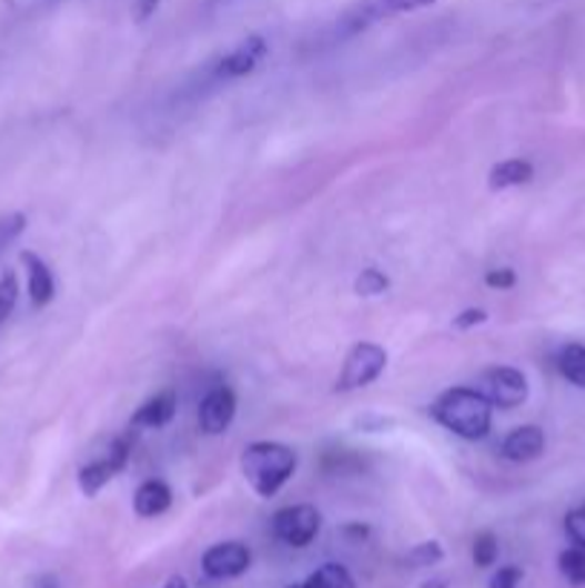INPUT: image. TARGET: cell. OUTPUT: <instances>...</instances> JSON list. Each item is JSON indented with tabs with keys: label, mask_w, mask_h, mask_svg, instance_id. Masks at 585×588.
Instances as JSON below:
<instances>
[{
	"label": "cell",
	"mask_w": 585,
	"mask_h": 588,
	"mask_svg": "<svg viewBox=\"0 0 585 588\" xmlns=\"http://www.w3.org/2000/svg\"><path fill=\"white\" fill-rule=\"evenodd\" d=\"M496 557H500V540H496L494 534L491 531L476 534V540H474L476 568H491L496 562Z\"/></svg>",
	"instance_id": "obj_21"
},
{
	"label": "cell",
	"mask_w": 585,
	"mask_h": 588,
	"mask_svg": "<svg viewBox=\"0 0 585 588\" xmlns=\"http://www.w3.org/2000/svg\"><path fill=\"white\" fill-rule=\"evenodd\" d=\"M442 557H445V551H442L440 543L425 540V543H420V546H413L411 551L405 554V566L431 568V566H436V562H442Z\"/></svg>",
	"instance_id": "obj_20"
},
{
	"label": "cell",
	"mask_w": 585,
	"mask_h": 588,
	"mask_svg": "<svg viewBox=\"0 0 585 588\" xmlns=\"http://www.w3.org/2000/svg\"><path fill=\"white\" fill-rule=\"evenodd\" d=\"M175 410H179V394L167 388L152 396V399H147L144 405L132 414L130 428H167V425L175 419Z\"/></svg>",
	"instance_id": "obj_10"
},
{
	"label": "cell",
	"mask_w": 585,
	"mask_h": 588,
	"mask_svg": "<svg viewBox=\"0 0 585 588\" xmlns=\"http://www.w3.org/2000/svg\"><path fill=\"white\" fill-rule=\"evenodd\" d=\"M288 588H302V582H299V586H288Z\"/></svg>",
	"instance_id": "obj_33"
},
{
	"label": "cell",
	"mask_w": 585,
	"mask_h": 588,
	"mask_svg": "<svg viewBox=\"0 0 585 588\" xmlns=\"http://www.w3.org/2000/svg\"><path fill=\"white\" fill-rule=\"evenodd\" d=\"M161 7V0H138V21H147L155 9Z\"/></svg>",
	"instance_id": "obj_30"
},
{
	"label": "cell",
	"mask_w": 585,
	"mask_h": 588,
	"mask_svg": "<svg viewBox=\"0 0 585 588\" xmlns=\"http://www.w3.org/2000/svg\"><path fill=\"white\" fill-rule=\"evenodd\" d=\"M319 531H322V514L316 506H288L273 514V534L290 548H307Z\"/></svg>",
	"instance_id": "obj_5"
},
{
	"label": "cell",
	"mask_w": 585,
	"mask_h": 588,
	"mask_svg": "<svg viewBox=\"0 0 585 588\" xmlns=\"http://www.w3.org/2000/svg\"><path fill=\"white\" fill-rule=\"evenodd\" d=\"M250 562H253V554L244 543H215L201 557V571L210 580H233V577H241L248 571Z\"/></svg>",
	"instance_id": "obj_7"
},
{
	"label": "cell",
	"mask_w": 585,
	"mask_h": 588,
	"mask_svg": "<svg viewBox=\"0 0 585 588\" xmlns=\"http://www.w3.org/2000/svg\"><path fill=\"white\" fill-rule=\"evenodd\" d=\"M431 416L460 439H485L494 423V405L476 388H451L431 405Z\"/></svg>",
	"instance_id": "obj_1"
},
{
	"label": "cell",
	"mask_w": 585,
	"mask_h": 588,
	"mask_svg": "<svg viewBox=\"0 0 585 588\" xmlns=\"http://www.w3.org/2000/svg\"><path fill=\"white\" fill-rule=\"evenodd\" d=\"M485 284L494 287V291H511L516 284V273L511 267H500V271L485 273Z\"/></svg>",
	"instance_id": "obj_27"
},
{
	"label": "cell",
	"mask_w": 585,
	"mask_h": 588,
	"mask_svg": "<svg viewBox=\"0 0 585 588\" xmlns=\"http://www.w3.org/2000/svg\"><path fill=\"white\" fill-rule=\"evenodd\" d=\"M476 391H480L494 408L511 410L525 405V399H528V379H525L523 371H516V367H491V371L482 374L480 388Z\"/></svg>",
	"instance_id": "obj_4"
},
{
	"label": "cell",
	"mask_w": 585,
	"mask_h": 588,
	"mask_svg": "<svg viewBox=\"0 0 585 588\" xmlns=\"http://www.w3.org/2000/svg\"><path fill=\"white\" fill-rule=\"evenodd\" d=\"M565 534H568L572 546L585 548V506L574 508V511L565 514Z\"/></svg>",
	"instance_id": "obj_24"
},
{
	"label": "cell",
	"mask_w": 585,
	"mask_h": 588,
	"mask_svg": "<svg viewBox=\"0 0 585 588\" xmlns=\"http://www.w3.org/2000/svg\"><path fill=\"white\" fill-rule=\"evenodd\" d=\"M520 580H523V568L503 566L494 577H491L488 588H520Z\"/></svg>",
	"instance_id": "obj_25"
},
{
	"label": "cell",
	"mask_w": 585,
	"mask_h": 588,
	"mask_svg": "<svg viewBox=\"0 0 585 588\" xmlns=\"http://www.w3.org/2000/svg\"><path fill=\"white\" fill-rule=\"evenodd\" d=\"M431 3H436V0H362L342 18V32L344 36H356V32L382 21V18L416 12V9L431 7Z\"/></svg>",
	"instance_id": "obj_6"
},
{
	"label": "cell",
	"mask_w": 585,
	"mask_h": 588,
	"mask_svg": "<svg viewBox=\"0 0 585 588\" xmlns=\"http://www.w3.org/2000/svg\"><path fill=\"white\" fill-rule=\"evenodd\" d=\"M235 410H239V399H235L233 388L215 385L199 405V428L204 430L206 436L224 434V430L233 425Z\"/></svg>",
	"instance_id": "obj_8"
},
{
	"label": "cell",
	"mask_w": 585,
	"mask_h": 588,
	"mask_svg": "<svg viewBox=\"0 0 585 588\" xmlns=\"http://www.w3.org/2000/svg\"><path fill=\"white\" fill-rule=\"evenodd\" d=\"M342 534L344 537H351V540L362 543V540H367V537H371V528H367L365 523H347V526L342 528Z\"/></svg>",
	"instance_id": "obj_29"
},
{
	"label": "cell",
	"mask_w": 585,
	"mask_h": 588,
	"mask_svg": "<svg viewBox=\"0 0 585 588\" xmlns=\"http://www.w3.org/2000/svg\"><path fill=\"white\" fill-rule=\"evenodd\" d=\"M296 468L299 457L290 445L262 439V443H250L241 450V474L262 499H270L282 491L288 479L296 474Z\"/></svg>",
	"instance_id": "obj_2"
},
{
	"label": "cell",
	"mask_w": 585,
	"mask_h": 588,
	"mask_svg": "<svg viewBox=\"0 0 585 588\" xmlns=\"http://www.w3.org/2000/svg\"><path fill=\"white\" fill-rule=\"evenodd\" d=\"M422 588H447V582L445 580H431V582H425Z\"/></svg>",
	"instance_id": "obj_32"
},
{
	"label": "cell",
	"mask_w": 585,
	"mask_h": 588,
	"mask_svg": "<svg viewBox=\"0 0 585 588\" xmlns=\"http://www.w3.org/2000/svg\"><path fill=\"white\" fill-rule=\"evenodd\" d=\"M118 474H121V468L110 457H103L78 470V485L87 497H98L103 491V485H110Z\"/></svg>",
	"instance_id": "obj_15"
},
{
	"label": "cell",
	"mask_w": 585,
	"mask_h": 588,
	"mask_svg": "<svg viewBox=\"0 0 585 588\" xmlns=\"http://www.w3.org/2000/svg\"><path fill=\"white\" fill-rule=\"evenodd\" d=\"M41 588H56V586H41Z\"/></svg>",
	"instance_id": "obj_34"
},
{
	"label": "cell",
	"mask_w": 585,
	"mask_h": 588,
	"mask_svg": "<svg viewBox=\"0 0 585 588\" xmlns=\"http://www.w3.org/2000/svg\"><path fill=\"white\" fill-rule=\"evenodd\" d=\"M557 367L572 385L585 388V345H577V342L565 345L557 356Z\"/></svg>",
	"instance_id": "obj_17"
},
{
	"label": "cell",
	"mask_w": 585,
	"mask_h": 588,
	"mask_svg": "<svg viewBox=\"0 0 585 588\" xmlns=\"http://www.w3.org/2000/svg\"><path fill=\"white\" fill-rule=\"evenodd\" d=\"M387 287H391V278H387V273L379 271V267H365V271L356 276V282H353V291L365 298L382 296Z\"/></svg>",
	"instance_id": "obj_19"
},
{
	"label": "cell",
	"mask_w": 585,
	"mask_h": 588,
	"mask_svg": "<svg viewBox=\"0 0 585 588\" xmlns=\"http://www.w3.org/2000/svg\"><path fill=\"white\" fill-rule=\"evenodd\" d=\"M302 588H356V580L342 562H324L302 582Z\"/></svg>",
	"instance_id": "obj_16"
},
{
	"label": "cell",
	"mask_w": 585,
	"mask_h": 588,
	"mask_svg": "<svg viewBox=\"0 0 585 588\" xmlns=\"http://www.w3.org/2000/svg\"><path fill=\"white\" fill-rule=\"evenodd\" d=\"M21 262L27 267V284H29V298L34 307H47L56 298V276L49 271V264L43 262L38 253L23 250Z\"/></svg>",
	"instance_id": "obj_11"
},
{
	"label": "cell",
	"mask_w": 585,
	"mask_h": 588,
	"mask_svg": "<svg viewBox=\"0 0 585 588\" xmlns=\"http://www.w3.org/2000/svg\"><path fill=\"white\" fill-rule=\"evenodd\" d=\"M485 322H488V313L482 311V307H468V311H462L460 316H454L456 331H471V327L485 325Z\"/></svg>",
	"instance_id": "obj_26"
},
{
	"label": "cell",
	"mask_w": 585,
	"mask_h": 588,
	"mask_svg": "<svg viewBox=\"0 0 585 588\" xmlns=\"http://www.w3.org/2000/svg\"><path fill=\"white\" fill-rule=\"evenodd\" d=\"M14 302H18V276L12 271L0 273V322L12 313Z\"/></svg>",
	"instance_id": "obj_22"
},
{
	"label": "cell",
	"mask_w": 585,
	"mask_h": 588,
	"mask_svg": "<svg viewBox=\"0 0 585 588\" xmlns=\"http://www.w3.org/2000/svg\"><path fill=\"white\" fill-rule=\"evenodd\" d=\"M172 506V491L170 485L161 483V479H147V483L138 485L135 497H132V508H135L138 517L152 519L161 517L164 511H170Z\"/></svg>",
	"instance_id": "obj_13"
},
{
	"label": "cell",
	"mask_w": 585,
	"mask_h": 588,
	"mask_svg": "<svg viewBox=\"0 0 585 588\" xmlns=\"http://www.w3.org/2000/svg\"><path fill=\"white\" fill-rule=\"evenodd\" d=\"M387 367V351L376 342H359L351 347V353L344 356L342 374L336 379V391L351 394V391L367 388L379 376L385 374Z\"/></svg>",
	"instance_id": "obj_3"
},
{
	"label": "cell",
	"mask_w": 585,
	"mask_h": 588,
	"mask_svg": "<svg viewBox=\"0 0 585 588\" xmlns=\"http://www.w3.org/2000/svg\"><path fill=\"white\" fill-rule=\"evenodd\" d=\"M545 450V434L537 425H520L503 439V457L508 463H531Z\"/></svg>",
	"instance_id": "obj_12"
},
{
	"label": "cell",
	"mask_w": 585,
	"mask_h": 588,
	"mask_svg": "<svg viewBox=\"0 0 585 588\" xmlns=\"http://www.w3.org/2000/svg\"><path fill=\"white\" fill-rule=\"evenodd\" d=\"M356 425L362 430H385L387 425H393V419H385V416H362V419H356Z\"/></svg>",
	"instance_id": "obj_28"
},
{
	"label": "cell",
	"mask_w": 585,
	"mask_h": 588,
	"mask_svg": "<svg viewBox=\"0 0 585 588\" xmlns=\"http://www.w3.org/2000/svg\"><path fill=\"white\" fill-rule=\"evenodd\" d=\"M161 588H190V582H186L184 577H170Z\"/></svg>",
	"instance_id": "obj_31"
},
{
	"label": "cell",
	"mask_w": 585,
	"mask_h": 588,
	"mask_svg": "<svg viewBox=\"0 0 585 588\" xmlns=\"http://www.w3.org/2000/svg\"><path fill=\"white\" fill-rule=\"evenodd\" d=\"M557 562H559V575L572 582L574 588L585 586V548L583 546L565 548V551L559 554Z\"/></svg>",
	"instance_id": "obj_18"
},
{
	"label": "cell",
	"mask_w": 585,
	"mask_h": 588,
	"mask_svg": "<svg viewBox=\"0 0 585 588\" xmlns=\"http://www.w3.org/2000/svg\"><path fill=\"white\" fill-rule=\"evenodd\" d=\"M268 58V41L262 36H250L239 43L235 49H230L228 55L215 63V78H244L250 72L259 70V63Z\"/></svg>",
	"instance_id": "obj_9"
},
{
	"label": "cell",
	"mask_w": 585,
	"mask_h": 588,
	"mask_svg": "<svg viewBox=\"0 0 585 588\" xmlns=\"http://www.w3.org/2000/svg\"><path fill=\"white\" fill-rule=\"evenodd\" d=\"M534 179V164L525 159H505L500 164L491 166L488 173V187L491 190H511V187H523Z\"/></svg>",
	"instance_id": "obj_14"
},
{
	"label": "cell",
	"mask_w": 585,
	"mask_h": 588,
	"mask_svg": "<svg viewBox=\"0 0 585 588\" xmlns=\"http://www.w3.org/2000/svg\"><path fill=\"white\" fill-rule=\"evenodd\" d=\"M23 230H27V215L23 213H12L7 219H0V250L7 247L9 242H14Z\"/></svg>",
	"instance_id": "obj_23"
}]
</instances>
